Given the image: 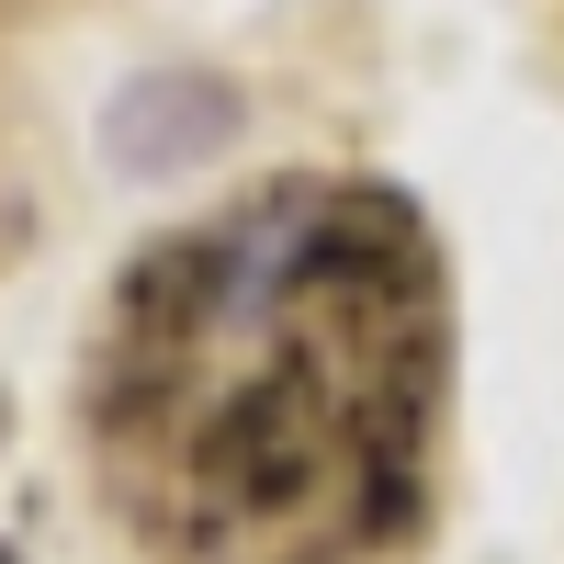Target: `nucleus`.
Masks as SVG:
<instances>
[{"mask_svg":"<svg viewBox=\"0 0 564 564\" xmlns=\"http://www.w3.org/2000/svg\"><path fill=\"white\" fill-rule=\"evenodd\" d=\"M113 181L159 193L181 170H215L226 148H249V79L215 68V57H148L102 90V124H90Z\"/></svg>","mask_w":564,"mask_h":564,"instance_id":"f03ea898","label":"nucleus"},{"mask_svg":"<svg viewBox=\"0 0 564 564\" xmlns=\"http://www.w3.org/2000/svg\"><path fill=\"white\" fill-rule=\"evenodd\" d=\"M463 305L406 181L271 170L113 271L79 463L148 564H417Z\"/></svg>","mask_w":564,"mask_h":564,"instance_id":"f257e3e1","label":"nucleus"},{"mask_svg":"<svg viewBox=\"0 0 564 564\" xmlns=\"http://www.w3.org/2000/svg\"><path fill=\"white\" fill-rule=\"evenodd\" d=\"M0 430H12V395H0Z\"/></svg>","mask_w":564,"mask_h":564,"instance_id":"20e7f679","label":"nucleus"},{"mask_svg":"<svg viewBox=\"0 0 564 564\" xmlns=\"http://www.w3.org/2000/svg\"><path fill=\"white\" fill-rule=\"evenodd\" d=\"M0 564H23V553H0Z\"/></svg>","mask_w":564,"mask_h":564,"instance_id":"39448f33","label":"nucleus"},{"mask_svg":"<svg viewBox=\"0 0 564 564\" xmlns=\"http://www.w3.org/2000/svg\"><path fill=\"white\" fill-rule=\"evenodd\" d=\"M23 226H34V204H23V170H12V148H0V271L23 260Z\"/></svg>","mask_w":564,"mask_h":564,"instance_id":"7ed1b4c3","label":"nucleus"}]
</instances>
